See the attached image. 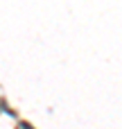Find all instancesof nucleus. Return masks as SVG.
<instances>
[{
  "label": "nucleus",
  "mask_w": 122,
  "mask_h": 129,
  "mask_svg": "<svg viewBox=\"0 0 122 129\" xmlns=\"http://www.w3.org/2000/svg\"><path fill=\"white\" fill-rule=\"evenodd\" d=\"M23 129H32V127H29V125H23Z\"/></svg>",
  "instance_id": "nucleus-1"
}]
</instances>
